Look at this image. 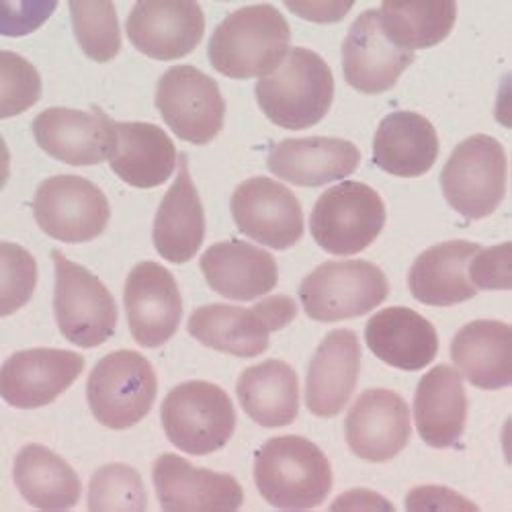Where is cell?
Returning <instances> with one entry per match:
<instances>
[{
    "instance_id": "25",
    "label": "cell",
    "mask_w": 512,
    "mask_h": 512,
    "mask_svg": "<svg viewBox=\"0 0 512 512\" xmlns=\"http://www.w3.org/2000/svg\"><path fill=\"white\" fill-rule=\"evenodd\" d=\"M365 343L377 359L402 371H420L439 353L435 326L404 306L386 308L371 316L365 326Z\"/></svg>"
},
{
    "instance_id": "8",
    "label": "cell",
    "mask_w": 512,
    "mask_h": 512,
    "mask_svg": "<svg viewBox=\"0 0 512 512\" xmlns=\"http://www.w3.org/2000/svg\"><path fill=\"white\" fill-rule=\"evenodd\" d=\"M390 283L369 261H330L300 285L304 312L316 322H338L373 312L388 300Z\"/></svg>"
},
{
    "instance_id": "19",
    "label": "cell",
    "mask_w": 512,
    "mask_h": 512,
    "mask_svg": "<svg viewBox=\"0 0 512 512\" xmlns=\"http://www.w3.org/2000/svg\"><path fill=\"white\" fill-rule=\"evenodd\" d=\"M84 369V359L72 351L29 349L11 355L0 371V394L15 408L31 410L52 404Z\"/></svg>"
},
{
    "instance_id": "16",
    "label": "cell",
    "mask_w": 512,
    "mask_h": 512,
    "mask_svg": "<svg viewBox=\"0 0 512 512\" xmlns=\"http://www.w3.org/2000/svg\"><path fill=\"white\" fill-rule=\"evenodd\" d=\"M127 37L138 52L154 60L189 56L205 33V17L191 0H144L125 23Z\"/></svg>"
},
{
    "instance_id": "14",
    "label": "cell",
    "mask_w": 512,
    "mask_h": 512,
    "mask_svg": "<svg viewBox=\"0 0 512 512\" xmlns=\"http://www.w3.org/2000/svg\"><path fill=\"white\" fill-rule=\"evenodd\" d=\"M232 218L242 234L263 246L287 250L304 236V211L285 185L252 177L232 195Z\"/></svg>"
},
{
    "instance_id": "2",
    "label": "cell",
    "mask_w": 512,
    "mask_h": 512,
    "mask_svg": "<svg viewBox=\"0 0 512 512\" xmlns=\"http://www.w3.org/2000/svg\"><path fill=\"white\" fill-rule=\"evenodd\" d=\"M254 482L275 508L320 506L332 490V467L322 449L297 435L269 439L254 459Z\"/></svg>"
},
{
    "instance_id": "33",
    "label": "cell",
    "mask_w": 512,
    "mask_h": 512,
    "mask_svg": "<svg viewBox=\"0 0 512 512\" xmlns=\"http://www.w3.org/2000/svg\"><path fill=\"white\" fill-rule=\"evenodd\" d=\"M381 27L394 46L414 52L441 44L457 19V5L439 3H383L379 9Z\"/></svg>"
},
{
    "instance_id": "30",
    "label": "cell",
    "mask_w": 512,
    "mask_h": 512,
    "mask_svg": "<svg viewBox=\"0 0 512 512\" xmlns=\"http://www.w3.org/2000/svg\"><path fill=\"white\" fill-rule=\"evenodd\" d=\"M451 359L480 390H502L512 383V330L500 320L465 324L451 343Z\"/></svg>"
},
{
    "instance_id": "10",
    "label": "cell",
    "mask_w": 512,
    "mask_h": 512,
    "mask_svg": "<svg viewBox=\"0 0 512 512\" xmlns=\"http://www.w3.org/2000/svg\"><path fill=\"white\" fill-rule=\"evenodd\" d=\"M56 263L54 312L66 340L82 349H95L115 334L117 304L111 291L84 269L68 261L60 250L52 252Z\"/></svg>"
},
{
    "instance_id": "18",
    "label": "cell",
    "mask_w": 512,
    "mask_h": 512,
    "mask_svg": "<svg viewBox=\"0 0 512 512\" xmlns=\"http://www.w3.org/2000/svg\"><path fill=\"white\" fill-rule=\"evenodd\" d=\"M410 435L408 404L392 390L363 392L345 420V437L351 451L371 463H383L400 455Z\"/></svg>"
},
{
    "instance_id": "41",
    "label": "cell",
    "mask_w": 512,
    "mask_h": 512,
    "mask_svg": "<svg viewBox=\"0 0 512 512\" xmlns=\"http://www.w3.org/2000/svg\"><path fill=\"white\" fill-rule=\"evenodd\" d=\"M287 9L293 11L295 15H300L308 21H316V23H336L343 19L351 9L353 3L347 5H334V3H308V5H295V3H287Z\"/></svg>"
},
{
    "instance_id": "40",
    "label": "cell",
    "mask_w": 512,
    "mask_h": 512,
    "mask_svg": "<svg viewBox=\"0 0 512 512\" xmlns=\"http://www.w3.org/2000/svg\"><path fill=\"white\" fill-rule=\"evenodd\" d=\"M406 508L408 510H424V508H435V510H457L467 508L476 510L478 506L474 502L465 500L457 492L443 488V486H420L414 488L406 496Z\"/></svg>"
},
{
    "instance_id": "36",
    "label": "cell",
    "mask_w": 512,
    "mask_h": 512,
    "mask_svg": "<svg viewBox=\"0 0 512 512\" xmlns=\"http://www.w3.org/2000/svg\"><path fill=\"white\" fill-rule=\"evenodd\" d=\"M0 265H3L0 314L11 316L31 300L37 285V263L23 246L3 242L0 244Z\"/></svg>"
},
{
    "instance_id": "4",
    "label": "cell",
    "mask_w": 512,
    "mask_h": 512,
    "mask_svg": "<svg viewBox=\"0 0 512 512\" xmlns=\"http://www.w3.org/2000/svg\"><path fill=\"white\" fill-rule=\"evenodd\" d=\"M297 304L289 295H271L252 308L211 304L189 318V334L201 345L234 357L252 359L269 349L271 332L291 324Z\"/></svg>"
},
{
    "instance_id": "28",
    "label": "cell",
    "mask_w": 512,
    "mask_h": 512,
    "mask_svg": "<svg viewBox=\"0 0 512 512\" xmlns=\"http://www.w3.org/2000/svg\"><path fill=\"white\" fill-rule=\"evenodd\" d=\"M414 420L420 439L435 449L453 447L465 429L467 398L457 369L437 365L416 388Z\"/></svg>"
},
{
    "instance_id": "24",
    "label": "cell",
    "mask_w": 512,
    "mask_h": 512,
    "mask_svg": "<svg viewBox=\"0 0 512 512\" xmlns=\"http://www.w3.org/2000/svg\"><path fill=\"white\" fill-rule=\"evenodd\" d=\"M205 238V213L199 193L189 173V160L185 154L179 158V173L164 195L156 218L152 240L156 252L164 261L183 265L189 263Z\"/></svg>"
},
{
    "instance_id": "9",
    "label": "cell",
    "mask_w": 512,
    "mask_h": 512,
    "mask_svg": "<svg viewBox=\"0 0 512 512\" xmlns=\"http://www.w3.org/2000/svg\"><path fill=\"white\" fill-rule=\"evenodd\" d=\"M386 226V205L365 183L345 181L320 195L310 230L316 244L336 256H351L371 246Z\"/></svg>"
},
{
    "instance_id": "17",
    "label": "cell",
    "mask_w": 512,
    "mask_h": 512,
    "mask_svg": "<svg viewBox=\"0 0 512 512\" xmlns=\"http://www.w3.org/2000/svg\"><path fill=\"white\" fill-rule=\"evenodd\" d=\"M412 62L414 52L392 44L375 9L361 13L345 37V80L359 93L377 95L390 91Z\"/></svg>"
},
{
    "instance_id": "22",
    "label": "cell",
    "mask_w": 512,
    "mask_h": 512,
    "mask_svg": "<svg viewBox=\"0 0 512 512\" xmlns=\"http://www.w3.org/2000/svg\"><path fill=\"white\" fill-rule=\"evenodd\" d=\"M201 271L213 291L236 302L259 300L279 281L275 256L242 240L209 246L201 256Z\"/></svg>"
},
{
    "instance_id": "26",
    "label": "cell",
    "mask_w": 512,
    "mask_h": 512,
    "mask_svg": "<svg viewBox=\"0 0 512 512\" xmlns=\"http://www.w3.org/2000/svg\"><path fill=\"white\" fill-rule=\"evenodd\" d=\"M480 250V244L467 240H449L424 250L408 273L414 300L437 308L472 300L478 289L469 281L467 267Z\"/></svg>"
},
{
    "instance_id": "38",
    "label": "cell",
    "mask_w": 512,
    "mask_h": 512,
    "mask_svg": "<svg viewBox=\"0 0 512 512\" xmlns=\"http://www.w3.org/2000/svg\"><path fill=\"white\" fill-rule=\"evenodd\" d=\"M510 242L482 248L467 267L469 281L476 289H510Z\"/></svg>"
},
{
    "instance_id": "3",
    "label": "cell",
    "mask_w": 512,
    "mask_h": 512,
    "mask_svg": "<svg viewBox=\"0 0 512 512\" xmlns=\"http://www.w3.org/2000/svg\"><path fill=\"white\" fill-rule=\"evenodd\" d=\"M334 99L330 66L308 48H293L285 60L256 82V101L283 130H308L320 123Z\"/></svg>"
},
{
    "instance_id": "6",
    "label": "cell",
    "mask_w": 512,
    "mask_h": 512,
    "mask_svg": "<svg viewBox=\"0 0 512 512\" xmlns=\"http://www.w3.org/2000/svg\"><path fill=\"white\" fill-rule=\"evenodd\" d=\"M158 379L150 361L136 351L103 357L89 375L87 398L95 418L113 431L132 429L156 400Z\"/></svg>"
},
{
    "instance_id": "13",
    "label": "cell",
    "mask_w": 512,
    "mask_h": 512,
    "mask_svg": "<svg viewBox=\"0 0 512 512\" xmlns=\"http://www.w3.org/2000/svg\"><path fill=\"white\" fill-rule=\"evenodd\" d=\"M115 121L99 107L78 111L52 107L33 119V138L52 158L72 166H93L117 148Z\"/></svg>"
},
{
    "instance_id": "35",
    "label": "cell",
    "mask_w": 512,
    "mask_h": 512,
    "mask_svg": "<svg viewBox=\"0 0 512 512\" xmlns=\"http://www.w3.org/2000/svg\"><path fill=\"white\" fill-rule=\"evenodd\" d=\"M146 488L134 467L109 463L93 474L89 486V510H146Z\"/></svg>"
},
{
    "instance_id": "11",
    "label": "cell",
    "mask_w": 512,
    "mask_h": 512,
    "mask_svg": "<svg viewBox=\"0 0 512 512\" xmlns=\"http://www.w3.org/2000/svg\"><path fill=\"white\" fill-rule=\"evenodd\" d=\"M156 107L175 136L195 146L216 138L226 119L218 82L195 66H173L160 76Z\"/></svg>"
},
{
    "instance_id": "5",
    "label": "cell",
    "mask_w": 512,
    "mask_h": 512,
    "mask_svg": "<svg viewBox=\"0 0 512 512\" xmlns=\"http://www.w3.org/2000/svg\"><path fill=\"white\" fill-rule=\"evenodd\" d=\"M168 441L189 455L224 449L236 431L230 396L209 381H185L170 390L160 408Z\"/></svg>"
},
{
    "instance_id": "1",
    "label": "cell",
    "mask_w": 512,
    "mask_h": 512,
    "mask_svg": "<svg viewBox=\"0 0 512 512\" xmlns=\"http://www.w3.org/2000/svg\"><path fill=\"white\" fill-rule=\"evenodd\" d=\"M291 29L273 5H250L228 15L209 39V62L236 80L271 74L287 56Z\"/></svg>"
},
{
    "instance_id": "20",
    "label": "cell",
    "mask_w": 512,
    "mask_h": 512,
    "mask_svg": "<svg viewBox=\"0 0 512 512\" xmlns=\"http://www.w3.org/2000/svg\"><path fill=\"white\" fill-rule=\"evenodd\" d=\"M152 480L164 510H236L244 502L242 486L230 474L195 467L187 459L164 453L156 459Z\"/></svg>"
},
{
    "instance_id": "7",
    "label": "cell",
    "mask_w": 512,
    "mask_h": 512,
    "mask_svg": "<svg viewBox=\"0 0 512 512\" xmlns=\"http://www.w3.org/2000/svg\"><path fill=\"white\" fill-rule=\"evenodd\" d=\"M508 160L504 146L492 136L463 140L449 156L441 187L447 203L467 220H482L506 195Z\"/></svg>"
},
{
    "instance_id": "34",
    "label": "cell",
    "mask_w": 512,
    "mask_h": 512,
    "mask_svg": "<svg viewBox=\"0 0 512 512\" xmlns=\"http://www.w3.org/2000/svg\"><path fill=\"white\" fill-rule=\"evenodd\" d=\"M74 35L95 62H111L121 50V31L113 3H70Z\"/></svg>"
},
{
    "instance_id": "37",
    "label": "cell",
    "mask_w": 512,
    "mask_h": 512,
    "mask_svg": "<svg viewBox=\"0 0 512 512\" xmlns=\"http://www.w3.org/2000/svg\"><path fill=\"white\" fill-rule=\"evenodd\" d=\"M0 74H3V97H0V117L9 119L31 109L41 97V76L35 66L19 54H0Z\"/></svg>"
},
{
    "instance_id": "39",
    "label": "cell",
    "mask_w": 512,
    "mask_h": 512,
    "mask_svg": "<svg viewBox=\"0 0 512 512\" xmlns=\"http://www.w3.org/2000/svg\"><path fill=\"white\" fill-rule=\"evenodd\" d=\"M56 3H25V5H3V35L21 37L39 29L56 11Z\"/></svg>"
},
{
    "instance_id": "23",
    "label": "cell",
    "mask_w": 512,
    "mask_h": 512,
    "mask_svg": "<svg viewBox=\"0 0 512 512\" xmlns=\"http://www.w3.org/2000/svg\"><path fill=\"white\" fill-rule=\"evenodd\" d=\"M361 162L359 148L340 138H293L273 146L269 170L297 187H322L351 177Z\"/></svg>"
},
{
    "instance_id": "21",
    "label": "cell",
    "mask_w": 512,
    "mask_h": 512,
    "mask_svg": "<svg viewBox=\"0 0 512 512\" xmlns=\"http://www.w3.org/2000/svg\"><path fill=\"white\" fill-rule=\"evenodd\" d=\"M361 345L353 330H332L324 336L308 367L306 406L320 418L345 410L359 379Z\"/></svg>"
},
{
    "instance_id": "31",
    "label": "cell",
    "mask_w": 512,
    "mask_h": 512,
    "mask_svg": "<svg viewBox=\"0 0 512 512\" xmlns=\"http://www.w3.org/2000/svg\"><path fill=\"white\" fill-rule=\"evenodd\" d=\"M236 394L244 412L265 429L287 426L300 412V379L279 359L248 367L238 379Z\"/></svg>"
},
{
    "instance_id": "15",
    "label": "cell",
    "mask_w": 512,
    "mask_h": 512,
    "mask_svg": "<svg viewBox=\"0 0 512 512\" xmlns=\"http://www.w3.org/2000/svg\"><path fill=\"white\" fill-rule=\"evenodd\" d=\"M125 314L136 343L158 349L181 326L183 300L179 285L168 269L144 261L132 269L123 291Z\"/></svg>"
},
{
    "instance_id": "42",
    "label": "cell",
    "mask_w": 512,
    "mask_h": 512,
    "mask_svg": "<svg viewBox=\"0 0 512 512\" xmlns=\"http://www.w3.org/2000/svg\"><path fill=\"white\" fill-rule=\"evenodd\" d=\"M330 508H388L392 510L394 506L386 500L381 498L379 494L371 492V490H351L347 494L340 496Z\"/></svg>"
},
{
    "instance_id": "12",
    "label": "cell",
    "mask_w": 512,
    "mask_h": 512,
    "mask_svg": "<svg viewBox=\"0 0 512 512\" xmlns=\"http://www.w3.org/2000/svg\"><path fill=\"white\" fill-rule=\"evenodd\" d=\"M33 216L48 236L80 244L105 232L111 207L95 183L74 175H58L39 185L33 199Z\"/></svg>"
},
{
    "instance_id": "29",
    "label": "cell",
    "mask_w": 512,
    "mask_h": 512,
    "mask_svg": "<svg viewBox=\"0 0 512 512\" xmlns=\"http://www.w3.org/2000/svg\"><path fill=\"white\" fill-rule=\"evenodd\" d=\"M115 130L117 148L109 164L121 181L136 189H154L175 173L177 148L162 127L142 121H121Z\"/></svg>"
},
{
    "instance_id": "27",
    "label": "cell",
    "mask_w": 512,
    "mask_h": 512,
    "mask_svg": "<svg viewBox=\"0 0 512 512\" xmlns=\"http://www.w3.org/2000/svg\"><path fill=\"white\" fill-rule=\"evenodd\" d=\"M439 158V136L433 123L414 111L390 113L373 138V162L386 173L414 179L429 173Z\"/></svg>"
},
{
    "instance_id": "32",
    "label": "cell",
    "mask_w": 512,
    "mask_h": 512,
    "mask_svg": "<svg viewBox=\"0 0 512 512\" xmlns=\"http://www.w3.org/2000/svg\"><path fill=\"white\" fill-rule=\"evenodd\" d=\"M13 478L21 496L41 510L72 508L80 500L78 474L44 445H27L19 451Z\"/></svg>"
}]
</instances>
